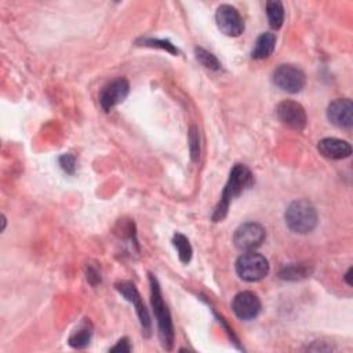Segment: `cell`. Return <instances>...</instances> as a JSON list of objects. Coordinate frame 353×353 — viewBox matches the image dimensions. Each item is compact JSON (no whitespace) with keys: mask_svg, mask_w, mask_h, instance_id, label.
<instances>
[{"mask_svg":"<svg viewBox=\"0 0 353 353\" xmlns=\"http://www.w3.org/2000/svg\"><path fill=\"white\" fill-rule=\"evenodd\" d=\"M273 83L276 87L288 94H296L305 87L306 76L299 68L284 63L274 69Z\"/></svg>","mask_w":353,"mask_h":353,"instance_id":"cell-5","label":"cell"},{"mask_svg":"<svg viewBox=\"0 0 353 353\" xmlns=\"http://www.w3.org/2000/svg\"><path fill=\"white\" fill-rule=\"evenodd\" d=\"M280 277L284 280H301L310 274V269L302 263H290L280 270Z\"/></svg>","mask_w":353,"mask_h":353,"instance_id":"cell-18","label":"cell"},{"mask_svg":"<svg viewBox=\"0 0 353 353\" xmlns=\"http://www.w3.org/2000/svg\"><path fill=\"white\" fill-rule=\"evenodd\" d=\"M266 15H268V21L270 28L273 29H280L283 22H284V7L281 1L273 0V1H268L266 6Z\"/></svg>","mask_w":353,"mask_h":353,"instance_id":"cell-16","label":"cell"},{"mask_svg":"<svg viewBox=\"0 0 353 353\" xmlns=\"http://www.w3.org/2000/svg\"><path fill=\"white\" fill-rule=\"evenodd\" d=\"M194 54H196V59L207 69H211V70H218L221 68V63L218 61V58L211 54L210 51L201 48V47H196L194 48Z\"/></svg>","mask_w":353,"mask_h":353,"instance_id":"cell-19","label":"cell"},{"mask_svg":"<svg viewBox=\"0 0 353 353\" xmlns=\"http://www.w3.org/2000/svg\"><path fill=\"white\" fill-rule=\"evenodd\" d=\"M131 346L127 338H121L117 341V343L110 349V352H130Z\"/></svg>","mask_w":353,"mask_h":353,"instance_id":"cell-23","label":"cell"},{"mask_svg":"<svg viewBox=\"0 0 353 353\" xmlns=\"http://www.w3.org/2000/svg\"><path fill=\"white\" fill-rule=\"evenodd\" d=\"M116 288L128 302H131L135 306V310H137V314L139 317L142 330L149 334V331H150V316H149V312H148V309L145 307V305L142 302V298H141L137 287L131 281H120V283L116 284Z\"/></svg>","mask_w":353,"mask_h":353,"instance_id":"cell-12","label":"cell"},{"mask_svg":"<svg viewBox=\"0 0 353 353\" xmlns=\"http://www.w3.org/2000/svg\"><path fill=\"white\" fill-rule=\"evenodd\" d=\"M236 272L241 280L255 283L268 276L269 262L262 254L255 251H245L236 261Z\"/></svg>","mask_w":353,"mask_h":353,"instance_id":"cell-4","label":"cell"},{"mask_svg":"<svg viewBox=\"0 0 353 353\" xmlns=\"http://www.w3.org/2000/svg\"><path fill=\"white\" fill-rule=\"evenodd\" d=\"M285 223L290 230L298 234L310 233L317 225V211L314 205L307 200L292 201L284 214Z\"/></svg>","mask_w":353,"mask_h":353,"instance_id":"cell-3","label":"cell"},{"mask_svg":"<svg viewBox=\"0 0 353 353\" xmlns=\"http://www.w3.org/2000/svg\"><path fill=\"white\" fill-rule=\"evenodd\" d=\"M265 237L266 232L262 225L256 222H247L236 229L233 243L241 251H254L263 243Z\"/></svg>","mask_w":353,"mask_h":353,"instance_id":"cell-6","label":"cell"},{"mask_svg":"<svg viewBox=\"0 0 353 353\" xmlns=\"http://www.w3.org/2000/svg\"><path fill=\"white\" fill-rule=\"evenodd\" d=\"M172 244L178 252V256L182 263H189L192 259V245L188 240V237L182 233H175L172 237Z\"/></svg>","mask_w":353,"mask_h":353,"instance_id":"cell-17","label":"cell"},{"mask_svg":"<svg viewBox=\"0 0 353 353\" xmlns=\"http://www.w3.org/2000/svg\"><path fill=\"white\" fill-rule=\"evenodd\" d=\"M149 283H150V302H152L154 317L157 320L159 336L163 347L167 350H171L174 343V327H172L171 314L168 312L167 305L163 301V295H161V290L157 283V279L153 274H149Z\"/></svg>","mask_w":353,"mask_h":353,"instance_id":"cell-2","label":"cell"},{"mask_svg":"<svg viewBox=\"0 0 353 353\" xmlns=\"http://www.w3.org/2000/svg\"><path fill=\"white\" fill-rule=\"evenodd\" d=\"M261 301L259 298L251 291H241L239 292L232 302V309L234 314L240 320H252L261 312Z\"/></svg>","mask_w":353,"mask_h":353,"instance_id":"cell-10","label":"cell"},{"mask_svg":"<svg viewBox=\"0 0 353 353\" xmlns=\"http://www.w3.org/2000/svg\"><path fill=\"white\" fill-rule=\"evenodd\" d=\"M218 29L230 37H237L244 30V22L239 11L230 4H221L215 12Z\"/></svg>","mask_w":353,"mask_h":353,"instance_id":"cell-7","label":"cell"},{"mask_svg":"<svg viewBox=\"0 0 353 353\" xmlns=\"http://www.w3.org/2000/svg\"><path fill=\"white\" fill-rule=\"evenodd\" d=\"M327 117L331 124L339 128L353 125V103L349 98H338L328 105Z\"/></svg>","mask_w":353,"mask_h":353,"instance_id":"cell-11","label":"cell"},{"mask_svg":"<svg viewBox=\"0 0 353 353\" xmlns=\"http://www.w3.org/2000/svg\"><path fill=\"white\" fill-rule=\"evenodd\" d=\"M274 47H276V36H274V33L265 32L261 36H258V39H256V41L254 44L251 57L254 59H265V58L272 55V52L274 51Z\"/></svg>","mask_w":353,"mask_h":353,"instance_id":"cell-14","label":"cell"},{"mask_svg":"<svg viewBox=\"0 0 353 353\" xmlns=\"http://www.w3.org/2000/svg\"><path fill=\"white\" fill-rule=\"evenodd\" d=\"M277 119L287 127L302 131L306 127L307 116L303 106L295 101H283L276 108Z\"/></svg>","mask_w":353,"mask_h":353,"instance_id":"cell-8","label":"cell"},{"mask_svg":"<svg viewBox=\"0 0 353 353\" xmlns=\"http://www.w3.org/2000/svg\"><path fill=\"white\" fill-rule=\"evenodd\" d=\"M252 174L250 171V168L244 164H234L233 168L230 170L229 174V179L225 185V189L222 192L221 200L218 203V205L215 207V211L212 214V221L214 222H219L222 221L229 210V204L230 201L240 196L244 189H247L248 186L252 185Z\"/></svg>","mask_w":353,"mask_h":353,"instance_id":"cell-1","label":"cell"},{"mask_svg":"<svg viewBox=\"0 0 353 353\" xmlns=\"http://www.w3.org/2000/svg\"><path fill=\"white\" fill-rule=\"evenodd\" d=\"M130 92V84L125 79H116L108 83L99 94V105L105 112H109L116 105L121 103Z\"/></svg>","mask_w":353,"mask_h":353,"instance_id":"cell-9","label":"cell"},{"mask_svg":"<svg viewBox=\"0 0 353 353\" xmlns=\"http://www.w3.org/2000/svg\"><path fill=\"white\" fill-rule=\"evenodd\" d=\"M92 336V328L90 325V321H84L77 330H74L69 336V345L74 349H83L85 347Z\"/></svg>","mask_w":353,"mask_h":353,"instance_id":"cell-15","label":"cell"},{"mask_svg":"<svg viewBox=\"0 0 353 353\" xmlns=\"http://www.w3.org/2000/svg\"><path fill=\"white\" fill-rule=\"evenodd\" d=\"M317 150L321 156L331 160H342L352 154V146L349 142L339 138H323L317 143Z\"/></svg>","mask_w":353,"mask_h":353,"instance_id":"cell-13","label":"cell"},{"mask_svg":"<svg viewBox=\"0 0 353 353\" xmlns=\"http://www.w3.org/2000/svg\"><path fill=\"white\" fill-rule=\"evenodd\" d=\"M350 274H352V268H349V270L346 272V274H345V280H346V283H347V285H352V280H350Z\"/></svg>","mask_w":353,"mask_h":353,"instance_id":"cell-25","label":"cell"},{"mask_svg":"<svg viewBox=\"0 0 353 353\" xmlns=\"http://www.w3.org/2000/svg\"><path fill=\"white\" fill-rule=\"evenodd\" d=\"M189 150L193 161H197L200 156V143H199V131L194 125L189 130Z\"/></svg>","mask_w":353,"mask_h":353,"instance_id":"cell-20","label":"cell"},{"mask_svg":"<svg viewBox=\"0 0 353 353\" xmlns=\"http://www.w3.org/2000/svg\"><path fill=\"white\" fill-rule=\"evenodd\" d=\"M87 280H88L92 285H97V284L101 281V276L98 274V272H97L95 269L90 268L88 272H87Z\"/></svg>","mask_w":353,"mask_h":353,"instance_id":"cell-24","label":"cell"},{"mask_svg":"<svg viewBox=\"0 0 353 353\" xmlns=\"http://www.w3.org/2000/svg\"><path fill=\"white\" fill-rule=\"evenodd\" d=\"M59 165L66 174H73L76 170V157L70 153H65L59 157Z\"/></svg>","mask_w":353,"mask_h":353,"instance_id":"cell-22","label":"cell"},{"mask_svg":"<svg viewBox=\"0 0 353 353\" xmlns=\"http://www.w3.org/2000/svg\"><path fill=\"white\" fill-rule=\"evenodd\" d=\"M142 46L146 47H156V48H161L165 50L171 54H178V48L174 47V44H171L168 40H159V39H143L142 40Z\"/></svg>","mask_w":353,"mask_h":353,"instance_id":"cell-21","label":"cell"}]
</instances>
